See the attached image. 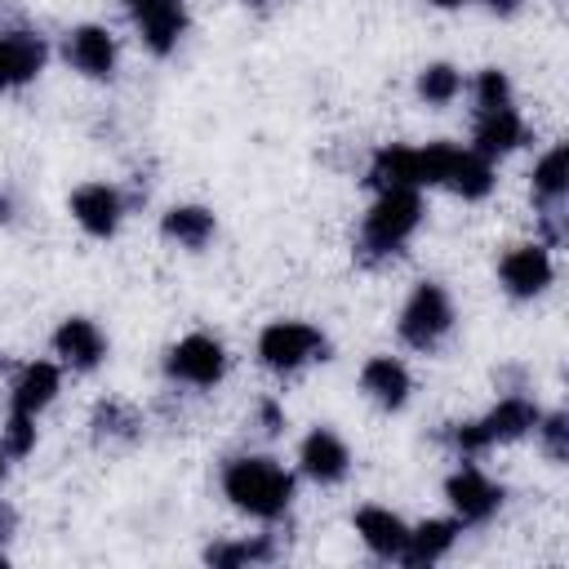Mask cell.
I'll list each match as a JSON object with an SVG mask.
<instances>
[{
  "label": "cell",
  "instance_id": "obj_33",
  "mask_svg": "<svg viewBox=\"0 0 569 569\" xmlns=\"http://www.w3.org/2000/svg\"><path fill=\"white\" fill-rule=\"evenodd\" d=\"M431 4H440V9H458V4H467V0H431Z\"/></svg>",
  "mask_w": 569,
  "mask_h": 569
},
{
  "label": "cell",
  "instance_id": "obj_25",
  "mask_svg": "<svg viewBox=\"0 0 569 569\" xmlns=\"http://www.w3.org/2000/svg\"><path fill=\"white\" fill-rule=\"evenodd\" d=\"M418 98L427 102V107H449L458 93H462V71L458 67H449V62H427L422 71H418Z\"/></svg>",
  "mask_w": 569,
  "mask_h": 569
},
{
  "label": "cell",
  "instance_id": "obj_2",
  "mask_svg": "<svg viewBox=\"0 0 569 569\" xmlns=\"http://www.w3.org/2000/svg\"><path fill=\"white\" fill-rule=\"evenodd\" d=\"M453 156H458L453 142H427V147L387 142V147L373 151L365 182H369L373 191H387V187H413V191L440 187L445 173H449V164H453Z\"/></svg>",
  "mask_w": 569,
  "mask_h": 569
},
{
  "label": "cell",
  "instance_id": "obj_19",
  "mask_svg": "<svg viewBox=\"0 0 569 569\" xmlns=\"http://www.w3.org/2000/svg\"><path fill=\"white\" fill-rule=\"evenodd\" d=\"M480 422V431H485V440H489V449L493 445H507V440H520V436H529L533 431V422H538V405L529 400V396H502L485 418H476Z\"/></svg>",
  "mask_w": 569,
  "mask_h": 569
},
{
  "label": "cell",
  "instance_id": "obj_18",
  "mask_svg": "<svg viewBox=\"0 0 569 569\" xmlns=\"http://www.w3.org/2000/svg\"><path fill=\"white\" fill-rule=\"evenodd\" d=\"M356 533H360V542L373 551V556H382V560H400L405 556V542H409V525L391 511V507H360L356 511Z\"/></svg>",
  "mask_w": 569,
  "mask_h": 569
},
{
  "label": "cell",
  "instance_id": "obj_23",
  "mask_svg": "<svg viewBox=\"0 0 569 569\" xmlns=\"http://www.w3.org/2000/svg\"><path fill=\"white\" fill-rule=\"evenodd\" d=\"M529 182H533V200L542 209H560L565 204V191H569V147L556 142L551 151H542L538 164H533V173H529Z\"/></svg>",
  "mask_w": 569,
  "mask_h": 569
},
{
  "label": "cell",
  "instance_id": "obj_32",
  "mask_svg": "<svg viewBox=\"0 0 569 569\" xmlns=\"http://www.w3.org/2000/svg\"><path fill=\"white\" fill-rule=\"evenodd\" d=\"M485 4H489L493 13H516V9H520V0H485Z\"/></svg>",
  "mask_w": 569,
  "mask_h": 569
},
{
  "label": "cell",
  "instance_id": "obj_8",
  "mask_svg": "<svg viewBox=\"0 0 569 569\" xmlns=\"http://www.w3.org/2000/svg\"><path fill=\"white\" fill-rule=\"evenodd\" d=\"M124 13L156 58L173 53L178 40L187 36V4L182 0H124Z\"/></svg>",
  "mask_w": 569,
  "mask_h": 569
},
{
  "label": "cell",
  "instance_id": "obj_35",
  "mask_svg": "<svg viewBox=\"0 0 569 569\" xmlns=\"http://www.w3.org/2000/svg\"><path fill=\"white\" fill-rule=\"evenodd\" d=\"M0 565H4V547H0Z\"/></svg>",
  "mask_w": 569,
  "mask_h": 569
},
{
  "label": "cell",
  "instance_id": "obj_14",
  "mask_svg": "<svg viewBox=\"0 0 569 569\" xmlns=\"http://www.w3.org/2000/svg\"><path fill=\"white\" fill-rule=\"evenodd\" d=\"M44 36L36 31H0V93L31 84L44 71Z\"/></svg>",
  "mask_w": 569,
  "mask_h": 569
},
{
  "label": "cell",
  "instance_id": "obj_5",
  "mask_svg": "<svg viewBox=\"0 0 569 569\" xmlns=\"http://www.w3.org/2000/svg\"><path fill=\"white\" fill-rule=\"evenodd\" d=\"M325 351H329L325 333L307 320H271L258 333V360L271 373H298L302 365L325 360Z\"/></svg>",
  "mask_w": 569,
  "mask_h": 569
},
{
  "label": "cell",
  "instance_id": "obj_6",
  "mask_svg": "<svg viewBox=\"0 0 569 569\" xmlns=\"http://www.w3.org/2000/svg\"><path fill=\"white\" fill-rule=\"evenodd\" d=\"M164 373L182 387H218L227 378V347L213 333H187L164 351Z\"/></svg>",
  "mask_w": 569,
  "mask_h": 569
},
{
  "label": "cell",
  "instance_id": "obj_27",
  "mask_svg": "<svg viewBox=\"0 0 569 569\" xmlns=\"http://www.w3.org/2000/svg\"><path fill=\"white\" fill-rule=\"evenodd\" d=\"M0 449H4V458H27L36 449V418L9 409V418L0 427Z\"/></svg>",
  "mask_w": 569,
  "mask_h": 569
},
{
  "label": "cell",
  "instance_id": "obj_28",
  "mask_svg": "<svg viewBox=\"0 0 569 569\" xmlns=\"http://www.w3.org/2000/svg\"><path fill=\"white\" fill-rule=\"evenodd\" d=\"M471 93H476V111L511 107V80H507V71H498V67H485V71L476 76Z\"/></svg>",
  "mask_w": 569,
  "mask_h": 569
},
{
  "label": "cell",
  "instance_id": "obj_21",
  "mask_svg": "<svg viewBox=\"0 0 569 569\" xmlns=\"http://www.w3.org/2000/svg\"><path fill=\"white\" fill-rule=\"evenodd\" d=\"M440 187H449L462 200H485L493 191V160H485L471 147H458V156H453V164H449V173H445Z\"/></svg>",
  "mask_w": 569,
  "mask_h": 569
},
{
  "label": "cell",
  "instance_id": "obj_4",
  "mask_svg": "<svg viewBox=\"0 0 569 569\" xmlns=\"http://www.w3.org/2000/svg\"><path fill=\"white\" fill-rule=\"evenodd\" d=\"M449 329H453V298L445 293V284L418 280L400 307V320H396L400 342L413 351H436L449 338Z\"/></svg>",
  "mask_w": 569,
  "mask_h": 569
},
{
  "label": "cell",
  "instance_id": "obj_15",
  "mask_svg": "<svg viewBox=\"0 0 569 569\" xmlns=\"http://www.w3.org/2000/svg\"><path fill=\"white\" fill-rule=\"evenodd\" d=\"M520 142H525V120H520L516 107H489V111H476V124H471V151H480L485 160H498V156H511Z\"/></svg>",
  "mask_w": 569,
  "mask_h": 569
},
{
  "label": "cell",
  "instance_id": "obj_34",
  "mask_svg": "<svg viewBox=\"0 0 569 569\" xmlns=\"http://www.w3.org/2000/svg\"><path fill=\"white\" fill-rule=\"evenodd\" d=\"M0 480H4V449H0Z\"/></svg>",
  "mask_w": 569,
  "mask_h": 569
},
{
  "label": "cell",
  "instance_id": "obj_13",
  "mask_svg": "<svg viewBox=\"0 0 569 569\" xmlns=\"http://www.w3.org/2000/svg\"><path fill=\"white\" fill-rule=\"evenodd\" d=\"M298 467H302V476L316 480V485H338V480L351 471V449H347V440H342L338 431L316 427V431H307L302 445H298Z\"/></svg>",
  "mask_w": 569,
  "mask_h": 569
},
{
  "label": "cell",
  "instance_id": "obj_17",
  "mask_svg": "<svg viewBox=\"0 0 569 569\" xmlns=\"http://www.w3.org/2000/svg\"><path fill=\"white\" fill-rule=\"evenodd\" d=\"M58 387H62V369L53 360H27L9 387V409L36 418L40 409H49L58 400Z\"/></svg>",
  "mask_w": 569,
  "mask_h": 569
},
{
  "label": "cell",
  "instance_id": "obj_11",
  "mask_svg": "<svg viewBox=\"0 0 569 569\" xmlns=\"http://www.w3.org/2000/svg\"><path fill=\"white\" fill-rule=\"evenodd\" d=\"M71 218L80 222V231H89L93 240H107L120 231L124 222V196L111 187V182H80L67 200Z\"/></svg>",
  "mask_w": 569,
  "mask_h": 569
},
{
  "label": "cell",
  "instance_id": "obj_20",
  "mask_svg": "<svg viewBox=\"0 0 569 569\" xmlns=\"http://www.w3.org/2000/svg\"><path fill=\"white\" fill-rule=\"evenodd\" d=\"M213 231H218V222H213V213L204 204H173L160 218V236L182 244V249H204L213 240Z\"/></svg>",
  "mask_w": 569,
  "mask_h": 569
},
{
  "label": "cell",
  "instance_id": "obj_7",
  "mask_svg": "<svg viewBox=\"0 0 569 569\" xmlns=\"http://www.w3.org/2000/svg\"><path fill=\"white\" fill-rule=\"evenodd\" d=\"M445 498H449L458 525H485V520H493L498 507H502V485L489 480L476 462L462 458V467L445 480Z\"/></svg>",
  "mask_w": 569,
  "mask_h": 569
},
{
  "label": "cell",
  "instance_id": "obj_12",
  "mask_svg": "<svg viewBox=\"0 0 569 569\" xmlns=\"http://www.w3.org/2000/svg\"><path fill=\"white\" fill-rule=\"evenodd\" d=\"M53 356L76 373H89V369H98L107 360V333L89 316H67L53 329Z\"/></svg>",
  "mask_w": 569,
  "mask_h": 569
},
{
  "label": "cell",
  "instance_id": "obj_26",
  "mask_svg": "<svg viewBox=\"0 0 569 569\" xmlns=\"http://www.w3.org/2000/svg\"><path fill=\"white\" fill-rule=\"evenodd\" d=\"M138 431H142V418H138L129 405L102 400V405L93 409V436H98V440H133Z\"/></svg>",
  "mask_w": 569,
  "mask_h": 569
},
{
  "label": "cell",
  "instance_id": "obj_3",
  "mask_svg": "<svg viewBox=\"0 0 569 569\" xmlns=\"http://www.w3.org/2000/svg\"><path fill=\"white\" fill-rule=\"evenodd\" d=\"M422 222V196L413 187H387L378 191V200L369 204V213L360 218V258L365 262H382L391 253L405 249V240L418 231Z\"/></svg>",
  "mask_w": 569,
  "mask_h": 569
},
{
  "label": "cell",
  "instance_id": "obj_24",
  "mask_svg": "<svg viewBox=\"0 0 569 569\" xmlns=\"http://www.w3.org/2000/svg\"><path fill=\"white\" fill-rule=\"evenodd\" d=\"M276 556V542L267 533H253V538H227V542H213L204 551L209 565H222V569H236V565H262Z\"/></svg>",
  "mask_w": 569,
  "mask_h": 569
},
{
  "label": "cell",
  "instance_id": "obj_10",
  "mask_svg": "<svg viewBox=\"0 0 569 569\" xmlns=\"http://www.w3.org/2000/svg\"><path fill=\"white\" fill-rule=\"evenodd\" d=\"M67 62L84 76V80H111L116 76V62H120V44L107 27L98 22H80L67 31V44H62Z\"/></svg>",
  "mask_w": 569,
  "mask_h": 569
},
{
  "label": "cell",
  "instance_id": "obj_30",
  "mask_svg": "<svg viewBox=\"0 0 569 569\" xmlns=\"http://www.w3.org/2000/svg\"><path fill=\"white\" fill-rule=\"evenodd\" d=\"M253 418H258V427H262L267 436H276V431H284V409H280V400H271V396H262V400H258V409H253Z\"/></svg>",
  "mask_w": 569,
  "mask_h": 569
},
{
  "label": "cell",
  "instance_id": "obj_22",
  "mask_svg": "<svg viewBox=\"0 0 569 569\" xmlns=\"http://www.w3.org/2000/svg\"><path fill=\"white\" fill-rule=\"evenodd\" d=\"M462 525L458 520H422L418 529H409V542H405V565H436L453 551Z\"/></svg>",
  "mask_w": 569,
  "mask_h": 569
},
{
  "label": "cell",
  "instance_id": "obj_31",
  "mask_svg": "<svg viewBox=\"0 0 569 569\" xmlns=\"http://www.w3.org/2000/svg\"><path fill=\"white\" fill-rule=\"evenodd\" d=\"M13 525H18V516H13V507L9 502H0V542L13 533Z\"/></svg>",
  "mask_w": 569,
  "mask_h": 569
},
{
  "label": "cell",
  "instance_id": "obj_9",
  "mask_svg": "<svg viewBox=\"0 0 569 569\" xmlns=\"http://www.w3.org/2000/svg\"><path fill=\"white\" fill-rule=\"evenodd\" d=\"M556 276V262H551V244L542 240H525V244H511L502 258H498V280L511 298H538Z\"/></svg>",
  "mask_w": 569,
  "mask_h": 569
},
{
  "label": "cell",
  "instance_id": "obj_29",
  "mask_svg": "<svg viewBox=\"0 0 569 569\" xmlns=\"http://www.w3.org/2000/svg\"><path fill=\"white\" fill-rule=\"evenodd\" d=\"M533 431H538V440H542L547 458H551V462H565V436H569V422H565V413H547V418L538 413Z\"/></svg>",
  "mask_w": 569,
  "mask_h": 569
},
{
  "label": "cell",
  "instance_id": "obj_1",
  "mask_svg": "<svg viewBox=\"0 0 569 569\" xmlns=\"http://www.w3.org/2000/svg\"><path fill=\"white\" fill-rule=\"evenodd\" d=\"M222 498L253 520H280L293 502V476L267 453H240L222 467Z\"/></svg>",
  "mask_w": 569,
  "mask_h": 569
},
{
  "label": "cell",
  "instance_id": "obj_16",
  "mask_svg": "<svg viewBox=\"0 0 569 569\" xmlns=\"http://www.w3.org/2000/svg\"><path fill=\"white\" fill-rule=\"evenodd\" d=\"M360 391L382 405V409H405L409 405V391H413V378L405 369V360L396 356H369L360 365Z\"/></svg>",
  "mask_w": 569,
  "mask_h": 569
}]
</instances>
